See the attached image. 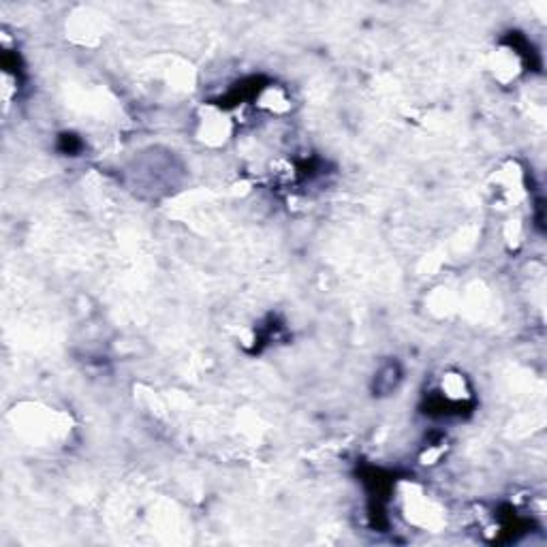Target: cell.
I'll use <instances>...</instances> for the list:
<instances>
[{
	"label": "cell",
	"mask_w": 547,
	"mask_h": 547,
	"mask_svg": "<svg viewBox=\"0 0 547 547\" xmlns=\"http://www.w3.org/2000/svg\"><path fill=\"white\" fill-rule=\"evenodd\" d=\"M233 122L231 116L220 107H206L203 116L197 122V137L206 143V146H225L227 140L231 137Z\"/></svg>",
	"instance_id": "6da1fadb"
},
{
	"label": "cell",
	"mask_w": 547,
	"mask_h": 547,
	"mask_svg": "<svg viewBox=\"0 0 547 547\" xmlns=\"http://www.w3.org/2000/svg\"><path fill=\"white\" fill-rule=\"evenodd\" d=\"M471 385L460 372H444L438 383V402L444 406H460L471 400Z\"/></svg>",
	"instance_id": "7a4b0ae2"
}]
</instances>
